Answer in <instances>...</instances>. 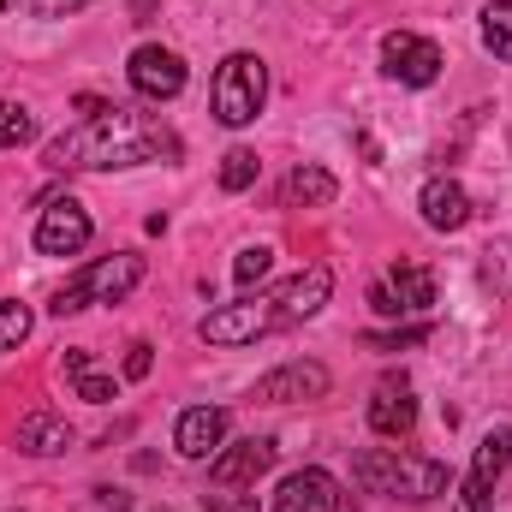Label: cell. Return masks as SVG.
<instances>
[{
    "mask_svg": "<svg viewBox=\"0 0 512 512\" xmlns=\"http://www.w3.org/2000/svg\"><path fill=\"white\" fill-rule=\"evenodd\" d=\"M179 131H167L155 114H131V108H108L78 131L54 137L42 149V161L54 173H96V167H143V161H179Z\"/></svg>",
    "mask_w": 512,
    "mask_h": 512,
    "instance_id": "1",
    "label": "cell"
},
{
    "mask_svg": "<svg viewBox=\"0 0 512 512\" xmlns=\"http://www.w3.org/2000/svg\"><path fill=\"white\" fill-rule=\"evenodd\" d=\"M352 477H358L364 495H393V501H411V507L441 501L447 483H453L447 465L417 459V453H399V447H364V453L352 459Z\"/></svg>",
    "mask_w": 512,
    "mask_h": 512,
    "instance_id": "2",
    "label": "cell"
},
{
    "mask_svg": "<svg viewBox=\"0 0 512 512\" xmlns=\"http://www.w3.org/2000/svg\"><path fill=\"white\" fill-rule=\"evenodd\" d=\"M137 280H143V256L137 251L96 256L90 268H78V274L54 292V316H78V310H90V304H120Z\"/></svg>",
    "mask_w": 512,
    "mask_h": 512,
    "instance_id": "3",
    "label": "cell"
},
{
    "mask_svg": "<svg viewBox=\"0 0 512 512\" xmlns=\"http://www.w3.org/2000/svg\"><path fill=\"white\" fill-rule=\"evenodd\" d=\"M209 102H215V120L221 126H233V131L251 126L256 114H262V102H268V66L256 54H227L221 72H215Z\"/></svg>",
    "mask_w": 512,
    "mask_h": 512,
    "instance_id": "4",
    "label": "cell"
},
{
    "mask_svg": "<svg viewBox=\"0 0 512 512\" xmlns=\"http://www.w3.org/2000/svg\"><path fill=\"white\" fill-rule=\"evenodd\" d=\"M280 316L268 298H239V304H221L215 316H203V340L209 346H251L262 334H274Z\"/></svg>",
    "mask_w": 512,
    "mask_h": 512,
    "instance_id": "5",
    "label": "cell"
},
{
    "mask_svg": "<svg viewBox=\"0 0 512 512\" xmlns=\"http://www.w3.org/2000/svg\"><path fill=\"white\" fill-rule=\"evenodd\" d=\"M370 304H376L382 316H423V310L435 304V274H429L423 262H393L387 280L370 292Z\"/></svg>",
    "mask_w": 512,
    "mask_h": 512,
    "instance_id": "6",
    "label": "cell"
},
{
    "mask_svg": "<svg viewBox=\"0 0 512 512\" xmlns=\"http://www.w3.org/2000/svg\"><path fill=\"white\" fill-rule=\"evenodd\" d=\"M126 78L143 102H173V96L185 90V60H179L173 48H161V42H143V48L131 54Z\"/></svg>",
    "mask_w": 512,
    "mask_h": 512,
    "instance_id": "7",
    "label": "cell"
},
{
    "mask_svg": "<svg viewBox=\"0 0 512 512\" xmlns=\"http://www.w3.org/2000/svg\"><path fill=\"white\" fill-rule=\"evenodd\" d=\"M358 512L352 495H340V483L328 477V471H292V477H280V489H274V507L268 512Z\"/></svg>",
    "mask_w": 512,
    "mask_h": 512,
    "instance_id": "8",
    "label": "cell"
},
{
    "mask_svg": "<svg viewBox=\"0 0 512 512\" xmlns=\"http://www.w3.org/2000/svg\"><path fill=\"white\" fill-rule=\"evenodd\" d=\"M382 60H387V78H399V84H411V90H423V84L441 78V48H435L429 36H411V30H387Z\"/></svg>",
    "mask_w": 512,
    "mask_h": 512,
    "instance_id": "9",
    "label": "cell"
},
{
    "mask_svg": "<svg viewBox=\"0 0 512 512\" xmlns=\"http://www.w3.org/2000/svg\"><path fill=\"white\" fill-rule=\"evenodd\" d=\"M512 465V429H489L477 441V459H471V477H465V512H495V483Z\"/></svg>",
    "mask_w": 512,
    "mask_h": 512,
    "instance_id": "10",
    "label": "cell"
},
{
    "mask_svg": "<svg viewBox=\"0 0 512 512\" xmlns=\"http://www.w3.org/2000/svg\"><path fill=\"white\" fill-rule=\"evenodd\" d=\"M90 215H84V203H72V197H60V203H48L42 209V221H36V251L42 256H78L90 245Z\"/></svg>",
    "mask_w": 512,
    "mask_h": 512,
    "instance_id": "11",
    "label": "cell"
},
{
    "mask_svg": "<svg viewBox=\"0 0 512 512\" xmlns=\"http://www.w3.org/2000/svg\"><path fill=\"white\" fill-rule=\"evenodd\" d=\"M274 441L268 435H251V441H233V447H221L215 459H209V483L215 489H251L256 477L274 465Z\"/></svg>",
    "mask_w": 512,
    "mask_h": 512,
    "instance_id": "12",
    "label": "cell"
},
{
    "mask_svg": "<svg viewBox=\"0 0 512 512\" xmlns=\"http://www.w3.org/2000/svg\"><path fill=\"white\" fill-rule=\"evenodd\" d=\"M328 292H334V274L316 262V268H304V274L280 280V286L268 292V304H274V316H280V328H286V322H310V316L328 304Z\"/></svg>",
    "mask_w": 512,
    "mask_h": 512,
    "instance_id": "13",
    "label": "cell"
},
{
    "mask_svg": "<svg viewBox=\"0 0 512 512\" xmlns=\"http://www.w3.org/2000/svg\"><path fill=\"white\" fill-rule=\"evenodd\" d=\"M227 411L221 405H191V411H179V423H173V447L185 453V459H215L221 453V441H227Z\"/></svg>",
    "mask_w": 512,
    "mask_h": 512,
    "instance_id": "14",
    "label": "cell"
},
{
    "mask_svg": "<svg viewBox=\"0 0 512 512\" xmlns=\"http://www.w3.org/2000/svg\"><path fill=\"white\" fill-rule=\"evenodd\" d=\"M417 209H423V221H429L435 233H459V227L471 221V197H465V185H459V179H441V173L417 191Z\"/></svg>",
    "mask_w": 512,
    "mask_h": 512,
    "instance_id": "15",
    "label": "cell"
},
{
    "mask_svg": "<svg viewBox=\"0 0 512 512\" xmlns=\"http://www.w3.org/2000/svg\"><path fill=\"white\" fill-rule=\"evenodd\" d=\"M328 393V370L322 364H280L274 376L256 382L262 405H292V399H322Z\"/></svg>",
    "mask_w": 512,
    "mask_h": 512,
    "instance_id": "16",
    "label": "cell"
},
{
    "mask_svg": "<svg viewBox=\"0 0 512 512\" xmlns=\"http://www.w3.org/2000/svg\"><path fill=\"white\" fill-rule=\"evenodd\" d=\"M72 441H78V429H72L60 411H30V417L18 423V453H30V459L72 453Z\"/></svg>",
    "mask_w": 512,
    "mask_h": 512,
    "instance_id": "17",
    "label": "cell"
},
{
    "mask_svg": "<svg viewBox=\"0 0 512 512\" xmlns=\"http://www.w3.org/2000/svg\"><path fill=\"white\" fill-rule=\"evenodd\" d=\"M370 429L387 435V441H405V435L417 429V399H411V387L405 382L376 387V399H370Z\"/></svg>",
    "mask_w": 512,
    "mask_h": 512,
    "instance_id": "18",
    "label": "cell"
},
{
    "mask_svg": "<svg viewBox=\"0 0 512 512\" xmlns=\"http://www.w3.org/2000/svg\"><path fill=\"white\" fill-rule=\"evenodd\" d=\"M334 173L328 167H316V161H304V167H292L286 173V185H280V203L286 209H328L334 203Z\"/></svg>",
    "mask_w": 512,
    "mask_h": 512,
    "instance_id": "19",
    "label": "cell"
},
{
    "mask_svg": "<svg viewBox=\"0 0 512 512\" xmlns=\"http://www.w3.org/2000/svg\"><path fill=\"white\" fill-rule=\"evenodd\" d=\"M483 48L495 60H512V0H489L483 6Z\"/></svg>",
    "mask_w": 512,
    "mask_h": 512,
    "instance_id": "20",
    "label": "cell"
},
{
    "mask_svg": "<svg viewBox=\"0 0 512 512\" xmlns=\"http://www.w3.org/2000/svg\"><path fill=\"white\" fill-rule=\"evenodd\" d=\"M256 173H262V161H256V149H245V143L221 155V191H251Z\"/></svg>",
    "mask_w": 512,
    "mask_h": 512,
    "instance_id": "21",
    "label": "cell"
},
{
    "mask_svg": "<svg viewBox=\"0 0 512 512\" xmlns=\"http://www.w3.org/2000/svg\"><path fill=\"white\" fill-rule=\"evenodd\" d=\"M30 328H36L30 304H18V298H0V352H18V346L30 340Z\"/></svg>",
    "mask_w": 512,
    "mask_h": 512,
    "instance_id": "22",
    "label": "cell"
},
{
    "mask_svg": "<svg viewBox=\"0 0 512 512\" xmlns=\"http://www.w3.org/2000/svg\"><path fill=\"white\" fill-rule=\"evenodd\" d=\"M268 268H274V251H268V245H251V251H239V262H233V286L251 298V286H262V280H268Z\"/></svg>",
    "mask_w": 512,
    "mask_h": 512,
    "instance_id": "23",
    "label": "cell"
},
{
    "mask_svg": "<svg viewBox=\"0 0 512 512\" xmlns=\"http://www.w3.org/2000/svg\"><path fill=\"white\" fill-rule=\"evenodd\" d=\"M30 131H36V120H30L24 102H0V149H18Z\"/></svg>",
    "mask_w": 512,
    "mask_h": 512,
    "instance_id": "24",
    "label": "cell"
},
{
    "mask_svg": "<svg viewBox=\"0 0 512 512\" xmlns=\"http://www.w3.org/2000/svg\"><path fill=\"white\" fill-rule=\"evenodd\" d=\"M66 376H72V387H78V399H90V405L120 399V382H114V376H96L90 364H84V370H66Z\"/></svg>",
    "mask_w": 512,
    "mask_h": 512,
    "instance_id": "25",
    "label": "cell"
},
{
    "mask_svg": "<svg viewBox=\"0 0 512 512\" xmlns=\"http://www.w3.org/2000/svg\"><path fill=\"white\" fill-rule=\"evenodd\" d=\"M24 12H36V18H66V12H84L90 0H18Z\"/></svg>",
    "mask_w": 512,
    "mask_h": 512,
    "instance_id": "26",
    "label": "cell"
},
{
    "mask_svg": "<svg viewBox=\"0 0 512 512\" xmlns=\"http://www.w3.org/2000/svg\"><path fill=\"white\" fill-rule=\"evenodd\" d=\"M149 352H155L149 340H131V346H126V376H131V382H143V376H149V364H155Z\"/></svg>",
    "mask_w": 512,
    "mask_h": 512,
    "instance_id": "27",
    "label": "cell"
},
{
    "mask_svg": "<svg viewBox=\"0 0 512 512\" xmlns=\"http://www.w3.org/2000/svg\"><path fill=\"white\" fill-rule=\"evenodd\" d=\"M417 340H429L423 322H417V328H399V334H370V346H417Z\"/></svg>",
    "mask_w": 512,
    "mask_h": 512,
    "instance_id": "28",
    "label": "cell"
},
{
    "mask_svg": "<svg viewBox=\"0 0 512 512\" xmlns=\"http://www.w3.org/2000/svg\"><path fill=\"white\" fill-rule=\"evenodd\" d=\"M209 512H262L256 495H209Z\"/></svg>",
    "mask_w": 512,
    "mask_h": 512,
    "instance_id": "29",
    "label": "cell"
},
{
    "mask_svg": "<svg viewBox=\"0 0 512 512\" xmlns=\"http://www.w3.org/2000/svg\"><path fill=\"white\" fill-rule=\"evenodd\" d=\"M96 501H102L108 512H131V495H126V489H108V483L96 489Z\"/></svg>",
    "mask_w": 512,
    "mask_h": 512,
    "instance_id": "30",
    "label": "cell"
},
{
    "mask_svg": "<svg viewBox=\"0 0 512 512\" xmlns=\"http://www.w3.org/2000/svg\"><path fill=\"white\" fill-rule=\"evenodd\" d=\"M108 108H114V102H102V96H78V114H84V120H96V114H108Z\"/></svg>",
    "mask_w": 512,
    "mask_h": 512,
    "instance_id": "31",
    "label": "cell"
}]
</instances>
